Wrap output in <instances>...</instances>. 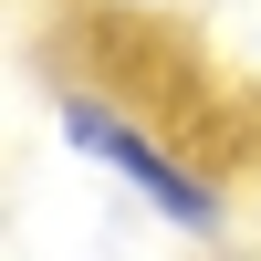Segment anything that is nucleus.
<instances>
[{"label": "nucleus", "mask_w": 261, "mask_h": 261, "mask_svg": "<svg viewBox=\"0 0 261 261\" xmlns=\"http://www.w3.org/2000/svg\"><path fill=\"white\" fill-rule=\"evenodd\" d=\"M105 21H167V11H188V0H94Z\"/></svg>", "instance_id": "2"}, {"label": "nucleus", "mask_w": 261, "mask_h": 261, "mask_svg": "<svg viewBox=\"0 0 261 261\" xmlns=\"http://www.w3.org/2000/svg\"><path fill=\"white\" fill-rule=\"evenodd\" d=\"M53 136H63V157L105 167V178H115L157 230H178V241H220V220H230L220 178H209V167H188L178 136H157L136 105L94 94V84H63V94H53Z\"/></svg>", "instance_id": "1"}]
</instances>
